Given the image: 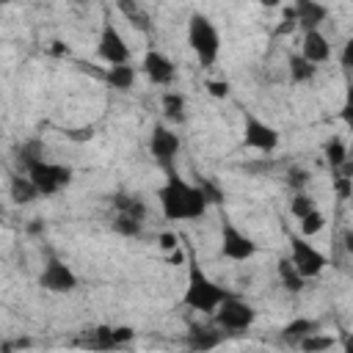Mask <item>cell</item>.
Returning <instances> with one entry per match:
<instances>
[{"instance_id": "cell-18", "label": "cell", "mask_w": 353, "mask_h": 353, "mask_svg": "<svg viewBox=\"0 0 353 353\" xmlns=\"http://www.w3.org/2000/svg\"><path fill=\"white\" fill-rule=\"evenodd\" d=\"M113 207H116V215H127V218H132V221H146V201L141 199V196H135V193H113Z\"/></svg>"}, {"instance_id": "cell-8", "label": "cell", "mask_w": 353, "mask_h": 353, "mask_svg": "<svg viewBox=\"0 0 353 353\" xmlns=\"http://www.w3.org/2000/svg\"><path fill=\"white\" fill-rule=\"evenodd\" d=\"M279 141H281V135H279V130L273 124H268L265 119H259L251 110H243V143L248 149L270 154L279 146Z\"/></svg>"}, {"instance_id": "cell-21", "label": "cell", "mask_w": 353, "mask_h": 353, "mask_svg": "<svg viewBox=\"0 0 353 353\" xmlns=\"http://www.w3.org/2000/svg\"><path fill=\"white\" fill-rule=\"evenodd\" d=\"M8 193H11V201H14V204H30V201L41 199L39 190L33 188V182H30L25 174H14V176H11Z\"/></svg>"}, {"instance_id": "cell-10", "label": "cell", "mask_w": 353, "mask_h": 353, "mask_svg": "<svg viewBox=\"0 0 353 353\" xmlns=\"http://www.w3.org/2000/svg\"><path fill=\"white\" fill-rule=\"evenodd\" d=\"M97 55L108 63V66H121L130 63V44L124 41V36L119 33V28L105 19L99 28V39H97Z\"/></svg>"}, {"instance_id": "cell-38", "label": "cell", "mask_w": 353, "mask_h": 353, "mask_svg": "<svg viewBox=\"0 0 353 353\" xmlns=\"http://www.w3.org/2000/svg\"><path fill=\"white\" fill-rule=\"evenodd\" d=\"M28 229H30V234H41V229H44V223H41V221H36V223H30Z\"/></svg>"}, {"instance_id": "cell-5", "label": "cell", "mask_w": 353, "mask_h": 353, "mask_svg": "<svg viewBox=\"0 0 353 353\" xmlns=\"http://www.w3.org/2000/svg\"><path fill=\"white\" fill-rule=\"evenodd\" d=\"M212 320H215V325H218L223 334H245V331L254 325V320H256V309H254L248 301H243V298H237V295H229V298L215 309Z\"/></svg>"}, {"instance_id": "cell-11", "label": "cell", "mask_w": 353, "mask_h": 353, "mask_svg": "<svg viewBox=\"0 0 353 353\" xmlns=\"http://www.w3.org/2000/svg\"><path fill=\"white\" fill-rule=\"evenodd\" d=\"M39 284H41L47 292L63 295V292H72V290L77 287V273H74L63 259L50 256V259L44 262L41 273H39Z\"/></svg>"}, {"instance_id": "cell-24", "label": "cell", "mask_w": 353, "mask_h": 353, "mask_svg": "<svg viewBox=\"0 0 353 353\" xmlns=\"http://www.w3.org/2000/svg\"><path fill=\"white\" fill-rule=\"evenodd\" d=\"M287 72H290V77H292L295 83H312L314 74H317V66H312L306 58H301L298 52H292V55L287 58Z\"/></svg>"}, {"instance_id": "cell-4", "label": "cell", "mask_w": 353, "mask_h": 353, "mask_svg": "<svg viewBox=\"0 0 353 353\" xmlns=\"http://www.w3.org/2000/svg\"><path fill=\"white\" fill-rule=\"evenodd\" d=\"M287 243H290V256L287 259L301 273V279L309 281V279H314V276H320L325 270V265H328L325 254L320 248H314L306 237H301L298 232H287Z\"/></svg>"}, {"instance_id": "cell-25", "label": "cell", "mask_w": 353, "mask_h": 353, "mask_svg": "<svg viewBox=\"0 0 353 353\" xmlns=\"http://www.w3.org/2000/svg\"><path fill=\"white\" fill-rule=\"evenodd\" d=\"M334 345H336V336H334V334L317 331V334L306 336V339L298 345V350H301V353H328Z\"/></svg>"}, {"instance_id": "cell-37", "label": "cell", "mask_w": 353, "mask_h": 353, "mask_svg": "<svg viewBox=\"0 0 353 353\" xmlns=\"http://www.w3.org/2000/svg\"><path fill=\"white\" fill-rule=\"evenodd\" d=\"M52 52L55 55H63V52L69 55V47H63V41H52Z\"/></svg>"}, {"instance_id": "cell-31", "label": "cell", "mask_w": 353, "mask_h": 353, "mask_svg": "<svg viewBox=\"0 0 353 353\" xmlns=\"http://www.w3.org/2000/svg\"><path fill=\"white\" fill-rule=\"evenodd\" d=\"M309 171H303V168H290L287 171V188H292V193H303L306 188H309Z\"/></svg>"}, {"instance_id": "cell-3", "label": "cell", "mask_w": 353, "mask_h": 353, "mask_svg": "<svg viewBox=\"0 0 353 353\" xmlns=\"http://www.w3.org/2000/svg\"><path fill=\"white\" fill-rule=\"evenodd\" d=\"M188 44L193 50V55L199 58V63L204 69L215 66L218 55H221V33L215 28V22L201 14V11H193L190 19H188Z\"/></svg>"}, {"instance_id": "cell-26", "label": "cell", "mask_w": 353, "mask_h": 353, "mask_svg": "<svg viewBox=\"0 0 353 353\" xmlns=\"http://www.w3.org/2000/svg\"><path fill=\"white\" fill-rule=\"evenodd\" d=\"M39 160H44V146H41V141H28V143H22V146L17 149V163L22 165V174H25L33 163H39Z\"/></svg>"}, {"instance_id": "cell-28", "label": "cell", "mask_w": 353, "mask_h": 353, "mask_svg": "<svg viewBox=\"0 0 353 353\" xmlns=\"http://www.w3.org/2000/svg\"><path fill=\"white\" fill-rule=\"evenodd\" d=\"M116 8H119V11H121V14H124V17H127L138 30H149V14H146L138 3H119Z\"/></svg>"}, {"instance_id": "cell-27", "label": "cell", "mask_w": 353, "mask_h": 353, "mask_svg": "<svg viewBox=\"0 0 353 353\" xmlns=\"http://www.w3.org/2000/svg\"><path fill=\"white\" fill-rule=\"evenodd\" d=\"M298 226H301L298 234L309 240V237H314V234H320V232L325 229V215H323L320 210H312L309 215H303V218L298 221Z\"/></svg>"}, {"instance_id": "cell-7", "label": "cell", "mask_w": 353, "mask_h": 353, "mask_svg": "<svg viewBox=\"0 0 353 353\" xmlns=\"http://www.w3.org/2000/svg\"><path fill=\"white\" fill-rule=\"evenodd\" d=\"M179 149H182V141H179V132L174 127H168V124H154L152 127V132H149V154L154 157V163L163 171H174Z\"/></svg>"}, {"instance_id": "cell-17", "label": "cell", "mask_w": 353, "mask_h": 353, "mask_svg": "<svg viewBox=\"0 0 353 353\" xmlns=\"http://www.w3.org/2000/svg\"><path fill=\"white\" fill-rule=\"evenodd\" d=\"M320 331V320H314V317H295V320H290L284 328H281V342H287V345H292V347H298L306 336H312V334H317Z\"/></svg>"}, {"instance_id": "cell-23", "label": "cell", "mask_w": 353, "mask_h": 353, "mask_svg": "<svg viewBox=\"0 0 353 353\" xmlns=\"http://www.w3.org/2000/svg\"><path fill=\"white\" fill-rule=\"evenodd\" d=\"M276 273H279L281 287L290 290V292H301V290L306 287V279H301V273L292 268V262H290L287 256H281V259L276 262Z\"/></svg>"}, {"instance_id": "cell-9", "label": "cell", "mask_w": 353, "mask_h": 353, "mask_svg": "<svg viewBox=\"0 0 353 353\" xmlns=\"http://www.w3.org/2000/svg\"><path fill=\"white\" fill-rule=\"evenodd\" d=\"M259 251L254 237H248L243 229H237L229 218L221 221V256L229 262H245Z\"/></svg>"}, {"instance_id": "cell-34", "label": "cell", "mask_w": 353, "mask_h": 353, "mask_svg": "<svg viewBox=\"0 0 353 353\" xmlns=\"http://www.w3.org/2000/svg\"><path fill=\"white\" fill-rule=\"evenodd\" d=\"M157 245H160L163 251H176V248H179V237H176L174 232H163V234L157 237Z\"/></svg>"}, {"instance_id": "cell-30", "label": "cell", "mask_w": 353, "mask_h": 353, "mask_svg": "<svg viewBox=\"0 0 353 353\" xmlns=\"http://www.w3.org/2000/svg\"><path fill=\"white\" fill-rule=\"evenodd\" d=\"M312 210H317V201L303 190V193H292V199H290V212L301 221L303 215H309Z\"/></svg>"}, {"instance_id": "cell-6", "label": "cell", "mask_w": 353, "mask_h": 353, "mask_svg": "<svg viewBox=\"0 0 353 353\" xmlns=\"http://www.w3.org/2000/svg\"><path fill=\"white\" fill-rule=\"evenodd\" d=\"M25 176L33 182V188L39 190V196H55L58 190H63L72 182V168L61 165V163H50L47 157L33 163Z\"/></svg>"}, {"instance_id": "cell-13", "label": "cell", "mask_w": 353, "mask_h": 353, "mask_svg": "<svg viewBox=\"0 0 353 353\" xmlns=\"http://www.w3.org/2000/svg\"><path fill=\"white\" fill-rule=\"evenodd\" d=\"M141 69H143V74L149 77V83H154V85H171L174 77H176L174 61H171L168 55L157 52V50H149V52L143 55Z\"/></svg>"}, {"instance_id": "cell-22", "label": "cell", "mask_w": 353, "mask_h": 353, "mask_svg": "<svg viewBox=\"0 0 353 353\" xmlns=\"http://www.w3.org/2000/svg\"><path fill=\"white\" fill-rule=\"evenodd\" d=\"M323 154H325V163L331 165V171H339L345 163H350V157H347V143H345L339 135H331V138L323 143Z\"/></svg>"}, {"instance_id": "cell-19", "label": "cell", "mask_w": 353, "mask_h": 353, "mask_svg": "<svg viewBox=\"0 0 353 353\" xmlns=\"http://www.w3.org/2000/svg\"><path fill=\"white\" fill-rule=\"evenodd\" d=\"M113 91H130L135 77H138V69L132 63H121V66H108L102 74H99Z\"/></svg>"}, {"instance_id": "cell-14", "label": "cell", "mask_w": 353, "mask_h": 353, "mask_svg": "<svg viewBox=\"0 0 353 353\" xmlns=\"http://www.w3.org/2000/svg\"><path fill=\"white\" fill-rule=\"evenodd\" d=\"M223 339H226V334L218 325H190L185 334V347H188V353H210Z\"/></svg>"}, {"instance_id": "cell-15", "label": "cell", "mask_w": 353, "mask_h": 353, "mask_svg": "<svg viewBox=\"0 0 353 353\" xmlns=\"http://www.w3.org/2000/svg\"><path fill=\"white\" fill-rule=\"evenodd\" d=\"M301 58H306L312 66H320L331 58V44L325 39L323 30H303V39H301V50H298Z\"/></svg>"}, {"instance_id": "cell-36", "label": "cell", "mask_w": 353, "mask_h": 353, "mask_svg": "<svg viewBox=\"0 0 353 353\" xmlns=\"http://www.w3.org/2000/svg\"><path fill=\"white\" fill-rule=\"evenodd\" d=\"M66 135H69L72 141H88V138L94 135V130H91V127H83V130H69Z\"/></svg>"}, {"instance_id": "cell-33", "label": "cell", "mask_w": 353, "mask_h": 353, "mask_svg": "<svg viewBox=\"0 0 353 353\" xmlns=\"http://www.w3.org/2000/svg\"><path fill=\"white\" fill-rule=\"evenodd\" d=\"M207 94L215 99H226L229 97V83L226 80H207Z\"/></svg>"}, {"instance_id": "cell-1", "label": "cell", "mask_w": 353, "mask_h": 353, "mask_svg": "<svg viewBox=\"0 0 353 353\" xmlns=\"http://www.w3.org/2000/svg\"><path fill=\"white\" fill-rule=\"evenodd\" d=\"M157 201L165 221H199L210 210L199 185L182 179L176 171H165V182L157 188Z\"/></svg>"}, {"instance_id": "cell-12", "label": "cell", "mask_w": 353, "mask_h": 353, "mask_svg": "<svg viewBox=\"0 0 353 353\" xmlns=\"http://www.w3.org/2000/svg\"><path fill=\"white\" fill-rule=\"evenodd\" d=\"M135 339V331L130 325H119V328H110V325H97L85 334L83 345L91 347V350H113V347H121L127 342Z\"/></svg>"}, {"instance_id": "cell-2", "label": "cell", "mask_w": 353, "mask_h": 353, "mask_svg": "<svg viewBox=\"0 0 353 353\" xmlns=\"http://www.w3.org/2000/svg\"><path fill=\"white\" fill-rule=\"evenodd\" d=\"M229 295H232L229 290H223L218 281H212V279L199 268L193 251H188V284H185V292H182V306L212 317L215 309H218Z\"/></svg>"}, {"instance_id": "cell-35", "label": "cell", "mask_w": 353, "mask_h": 353, "mask_svg": "<svg viewBox=\"0 0 353 353\" xmlns=\"http://www.w3.org/2000/svg\"><path fill=\"white\" fill-rule=\"evenodd\" d=\"M298 25H295V14H292V8H284V14H281V25H279V36L281 33H290V30H295Z\"/></svg>"}, {"instance_id": "cell-16", "label": "cell", "mask_w": 353, "mask_h": 353, "mask_svg": "<svg viewBox=\"0 0 353 353\" xmlns=\"http://www.w3.org/2000/svg\"><path fill=\"white\" fill-rule=\"evenodd\" d=\"M290 8L295 14V25H301L303 30H320V25L328 17V6L317 0H295Z\"/></svg>"}, {"instance_id": "cell-20", "label": "cell", "mask_w": 353, "mask_h": 353, "mask_svg": "<svg viewBox=\"0 0 353 353\" xmlns=\"http://www.w3.org/2000/svg\"><path fill=\"white\" fill-rule=\"evenodd\" d=\"M160 105H163V116H165L168 124H174V127L185 124V119H188L185 94H179V91H165L163 99H160Z\"/></svg>"}, {"instance_id": "cell-32", "label": "cell", "mask_w": 353, "mask_h": 353, "mask_svg": "<svg viewBox=\"0 0 353 353\" xmlns=\"http://www.w3.org/2000/svg\"><path fill=\"white\" fill-rule=\"evenodd\" d=\"M196 185H199V190L204 193L207 204H223V188H218V185L210 182V179H199Z\"/></svg>"}, {"instance_id": "cell-29", "label": "cell", "mask_w": 353, "mask_h": 353, "mask_svg": "<svg viewBox=\"0 0 353 353\" xmlns=\"http://www.w3.org/2000/svg\"><path fill=\"white\" fill-rule=\"evenodd\" d=\"M110 226H113V232L121 234V237H141V234H143V223H141V221H132V218H127V215H116Z\"/></svg>"}]
</instances>
